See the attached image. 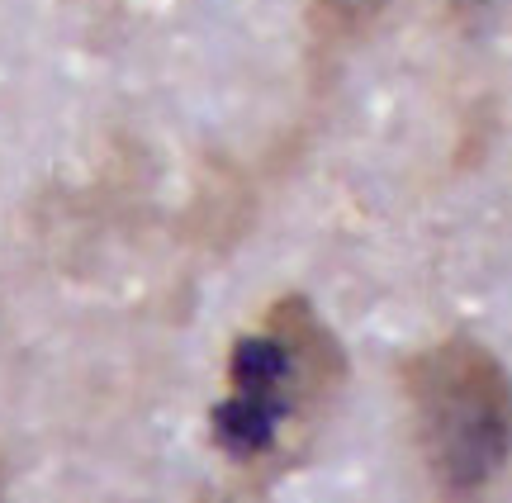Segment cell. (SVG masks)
<instances>
[{
  "label": "cell",
  "mask_w": 512,
  "mask_h": 503,
  "mask_svg": "<svg viewBox=\"0 0 512 503\" xmlns=\"http://www.w3.org/2000/svg\"><path fill=\"white\" fill-rule=\"evenodd\" d=\"M403 404L437 503H489L512 466V375L475 337L408 356Z\"/></svg>",
  "instance_id": "6da1fadb"
},
{
  "label": "cell",
  "mask_w": 512,
  "mask_h": 503,
  "mask_svg": "<svg viewBox=\"0 0 512 503\" xmlns=\"http://www.w3.org/2000/svg\"><path fill=\"white\" fill-rule=\"evenodd\" d=\"M394 0H313V10H318V19H323V29L328 34H366L370 24L389 10Z\"/></svg>",
  "instance_id": "3957f363"
},
{
  "label": "cell",
  "mask_w": 512,
  "mask_h": 503,
  "mask_svg": "<svg viewBox=\"0 0 512 503\" xmlns=\"http://www.w3.org/2000/svg\"><path fill=\"white\" fill-rule=\"evenodd\" d=\"M337 385L342 356L323 318L309 299H280L261 328L233 347L214 437L242 466H280L313 437Z\"/></svg>",
  "instance_id": "7a4b0ae2"
}]
</instances>
